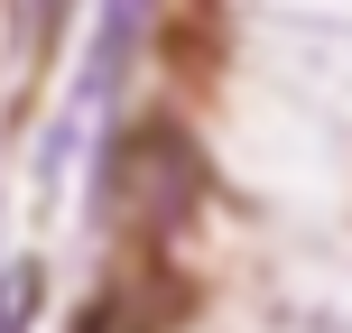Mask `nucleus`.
<instances>
[{"mask_svg":"<svg viewBox=\"0 0 352 333\" xmlns=\"http://www.w3.org/2000/svg\"><path fill=\"white\" fill-rule=\"evenodd\" d=\"M74 333H148V315H140V297H121V287H111V297H93V315L74 324Z\"/></svg>","mask_w":352,"mask_h":333,"instance_id":"3","label":"nucleus"},{"mask_svg":"<svg viewBox=\"0 0 352 333\" xmlns=\"http://www.w3.org/2000/svg\"><path fill=\"white\" fill-rule=\"evenodd\" d=\"M74 10V0H37V28H56V19H65Z\"/></svg>","mask_w":352,"mask_h":333,"instance_id":"4","label":"nucleus"},{"mask_svg":"<svg viewBox=\"0 0 352 333\" xmlns=\"http://www.w3.org/2000/svg\"><path fill=\"white\" fill-rule=\"evenodd\" d=\"M195 194H204V158H195V139L176 121H140L121 148H111V176H102V204L121 231H140V241H158L195 213Z\"/></svg>","mask_w":352,"mask_h":333,"instance_id":"1","label":"nucleus"},{"mask_svg":"<svg viewBox=\"0 0 352 333\" xmlns=\"http://www.w3.org/2000/svg\"><path fill=\"white\" fill-rule=\"evenodd\" d=\"M37 315V268H0V333H28Z\"/></svg>","mask_w":352,"mask_h":333,"instance_id":"2","label":"nucleus"}]
</instances>
